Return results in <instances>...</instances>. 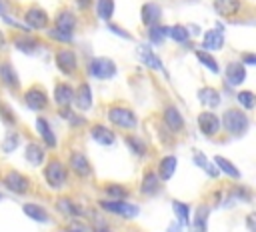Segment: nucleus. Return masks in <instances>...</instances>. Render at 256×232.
I'll return each instance as SVG.
<instances>
[{
	"label": "nucleus",
	"mask_w": 256,
	"mask_h": 232,
	"mask_svg": "<svg viewBox=\"0 0 256 232\" xmlns=\"http://www.w3.org/2000/svg\"><path fill=\"white\" fill-rule=\"evenodd\" d=\"M4 46H6V36H4V32L0 30V50H2Z\"/></svg>",
	"instance_id": "obj_51"
},
{
	"label": "nucleus",
	"mask_w": 256,
	"mask_h": 232,
	"mask_svg": "<svg viewBox=\"0 0 256 232\" xmlns=\"http://www.w3.org/2000/svg\"><path fill=\"white\" fill-rule=\"evenodd\" d=\"M96 14L102 20H110L114 14V0H96Z\"/></svg>",
	"instance_id": "obj_38"
},
{
	"label": "nucleus",
	"mask_w": 256,
	"mask_h": 232,
	"mask_svg": "<svg viewBox=\"0 0 256 232\" xmlns=\"http://www.w3.org/2000/svg\"><path fill=\"white\" fill-rule=\"evenodd\" d=\"M220 126H224V130H226L230 136H242V134H246L248 128H250V118H248V114L242 112L240 108H228V110H224V114H222Z\"/></svg>",
	"instance_id": "obj_1"
},
{
	"label": "nucleus",
	"mask_w": 256,
	"mask_h": 232,
	"mask_svg": "<svg viewBox=\"0 0 256 232\" xmlns=\"http://www.w3.org/2000/svg\"><path fill=\"white\" fill-rule=\"evenodd\" d=\"M2 184L12 192V194H28L30 192V180L18 170H10L4 174Z\"/></svg>",
	"instance_id": "obj_8"
},
{
	"label": "nucleus",
	"mask_w": 256,
	"mask_h": 232,
	"mask_svg": "<svg viewBox=\"0 0 256 232\" xmlns=\"http://www.w3.org/2000/svg\"><path fill=\"white\" fill-rule=\"evenodd\" d=\"M222 46H224V34L220 30H208V32H204V36H202V50L214 52V50H220Z\"/></svg>",
	"instance_id": "obj_25"
},
{
	"label": "nucleus",
	"mask_w": 256,
	"mask_h": 232,
	"mask_svg": "<svg viewBox=\"0 0 256 232\" xmlns=\"http://www.w3.org/2000/svg\"><path fill=\"white\" fill-rule=\"evenodd\" d=\"M68 232H84V230H82V228H80V226H72V228H70V230H68Z\"/></svg>",
	"instance_id": "obj_53"
},
{
	"label": "nucleus",
	"mask_w": 256,
	"mask_h": 232,
	"mask_svg": "<svg viewBox=\"0 0 256 232\" xmlns=\"http://www.w3.org/2000/svg\"><path fill=\"white\" fill-rule=\"evenodd\" d=\"M198 100H200V104L202 106H206V108H216V106H220V92L216 90V88H212V86H204V88H200L198 90Z\"/></svg>",
	"instance_id": "obj_28"
},
{
	"label": "nucleus",
	"mask_w": 256,
	"mask_h": 232,
	"mask_svg": "<svg viewBox=\"0 0 256 232\" xmlns=\"http://www.w3.org/2000/svg\"><path fill=\"white\" fill-rule=\"evenodd\" d=\"M104 194L108 196V200H124L130 194V190L126 186H122V184H106L104 186Z\"/></svg>",
	"instance_id": "obj_35"
},
{
	"label": "nucleus",
	"mask_w": 256,
	"mask_h": 232,
	"mask_svg": "<svg viewBox=\"0 0 256 232\" xmlns=\"http://www.w3.org/2000/svg\"><path fill=\"white\" fill-rule=\"evenodd\" d=\"M88 74L96 80H108L116 76V62L106 56H96L88 62Z\"/></svg>",
	"instance_id": "obj_4"
},
{
	"label": "nucleus",
	"mask_w": 256,
	"mask_h": 232,
	"mask_svg": "<svg viewBox=\"0 0 256 232\" xmlns=\"http://www.w3.org/2000/svg\"><path fill=\"white\" fill-rule=\"evenodd\" d=\"M0 80H2V84H6V86L12 88V90L20 88V80H18L16 70L12 68L10 62H2V64H0Z\"/></svg>",
	"instance_id": "obj_29"
},
{
	"label": "nucleus",
	"mask_w": 256,
	"mask_h": 232,
	"mask_svg": "<svg viewBox=\"0 0 256 232\" xmlns=\"http://www.w3.org/2000/svg\"><path fill=\"white\" fill-rule=\"evenodd\" d=\"M160 188V178L154 170H146L144 176H142V182H140V192L144 196H154Z\"/></svg>",
	"instance_id": "obj_24"
},
{
	"label": "nucleus",
	"mask_w": 256,
	"mask_h": 232,
	"mask_svg": "<svg viewBox=\"0 0 256 232\" xmlns=\"http://www.w3.org/2000/svg\"><path fill=\"white\" fill-rule=\"evenodd\" d=\"M198 128L204 136L212 138L220 132V118L212 110H204V112L198 114Z\"/></svg>",
	"instance_id": "obj_10"
},
{
	"label": "nucleus",
	"mask_w": 256,
	"mask_h": 232,
	"mask_svg": "<svg viewBox=\"0 0 256 232\" xmlns=\"http://www.w3.org/2000/svg\"><path fill=\"white\" fill-rule=\"evenodd\" d=\"M76 2H78V8L82 6V10H84V8H88V4H90V0H76Z\"/></svg>",
	"instance_id": "obj_50"
},
{
	"label": "nucleus",
	"mask_w": 256,
	"mask_h": 232,
	"mask_svg": "<svg viewBox=\"0 0 256 232\" xmlns=\"http://www.w3.org/2000/svg\"><path fill=\"white\" fill-rule=\"evenodd\" d=\"M8 8H10L8 0H0V16H4V14L8 12Z\"/></svg>",
	"instance_id": "obj_48"
},
{
	"label": "nucleus",
	"mask_w": 256,
	"mask_h": 232,
	"mask_svg": "<svg viewBox=\"0 0 256 232\" xmlns=\"http://www.w3.org/2000/svg\"><path fill=\"white\" fill-rule=\"evenodd\" d=\"M54 100H56V104L60 108L70 106L74 102V88L70 84H66V82H58L54 86Z\"/></svg>",
	"instance_id": "obj_23"
},
{
	"label": "nucleus",
	"mask_w": 256,
	"mask_h": 232,
	"mask_svg": "<svg viewBox=\"0 0 256 232\" xmlns=\"http://www.w3.org/2000/svg\"><path fill=\"white\" fill-rule=\"evenodd\" d=\"M194 162H196V164H198L206 174H210V178H218V174H220V172H218L216 164H212V162H210L202 152H196V154H194Z\"/></svg>",
	"instance_id": "obj_36"
},
{
	"label": "nucleus",
	"mask_w": 256,
	"mask_h": 232,
	"mask_svg": "<svg viewBox=\"0 0 256 232\" xmlns=\"http://www.w3.org/2000/svg\"><path fill=\"white\" fill-rule=\"evenodd\" d=\"M162 120L168 126V130L174 132V134L184 130V116L176 106H166L164 112H162Z\"/></svg>",
	"instance_id": "obj_11"
},
{
	"label": "nucleus",
	"mask_w": 256,
	"mask_h": 232,
	"mask_svg": "<svg viewBox=\"0 0 256 232\" xmlns=\"http://www.w3.org/2000/svg\"><path fill=\"white\" fill-rule=\"evenodd\" d=\"M36 132H38V136H40V140H42V144L48 148V150H52V148H56V136H54V132H52V126L48 124V120L46 118H36Z\"/></svg>",
	"instance_id": "obj_19"
},
{
	"label": "nucleus",
	"mask_w": 256,
	"mask_h": 232,
	"mask_svg": "<svg viewBox=\"0 0 256 232\" xmlns=\"http://www.w3.org/2000/svg\"><path fill=\"white\" fill-rule=\"evenodd\" d=\"M214 10L222 18H234L242 10V0H214Z\"/></svg>",
	"instance_id": "obj_21"
},
{
	"label": "nucleus",
	"mask_w": 256,
	"mask_h": 232,
	"mask_svg": "<svg viewBox=\"0 0 256 232\" xmlns=\"http://www.w3.org/2000/svg\"><path fill=\"white\" fill-rule=\"evenodd\" d=\"M124 142H126V146H128L136 156H144V154H146V142H144L140 136L128 134V136L124 138Z\"/></svg>",
	"instance_id": "obj_37"
},
{
	"label": "nucleus",
	"mask_w": 256,
	"mask_h": 232,
	"mask_svg": "<svg viewBox=\"0 0 256 232\" xmlns=\"http://www.w3.org/2000/svg\"><path fill=\"white\" fill-rule=\"evenodd\" d=\"M78 26V18L72 10H60L54 18V28L60 30V32H66V34H72Z\"/></svg>",
	"instance_id": "obj_13"
},
{
	"label": "nucleus",
	"mask_w": 256,
	"mask_h": 232,
	"mask_svg": "<svg viewBox=\"0 0 256 232\" xmlns=\"http://www.w3.org/2000/svg\"><path fill=\"white\" fill-rule=\"evenodd\" d=\"M176 168H178V158H176V156H172V154L162 156V158L158 160V170H156L160 182H168V180L174 176Z\"/></svg>",
	"instance_id": "obj_17"
},
{
	"label": "nucleus",
	"mask_w": 256,
	"mask_h": 232,
	"mask_svg": "<svg viewBox=\"0 0 256 232\" xmlns=\"http://www.w3.org/2000/svg\"><path fill=\"white\" fill-rule=\"evenodd\" d=\"M232 194H234V198H242V200H250V192H248V188H244V186H234L232 188Z\"/></svg>",
	"instance_id": "obj_45"
},
{
	"label": "nucleus",
	"mask_w": 256,
	"mask_h": 232,
	"mask_svg": "<svg viewBox=\"0 0 256 232\" xmlns=\"http://www.w3.org/2000/svg\"><path fill=\"white\" fill-rule=\"evenodd\" d=\"M74 104L80 112H86L92 108V88L88 82H80V86L74 90Z\"/></svg>",
	"instance_id": "obj_16"
},
{
	"label": "nucleus",
	"mask_w": 256,
	"mask_h": 232,
	"mask_svg": "<svg viewBox=\"0 0 256 232\" xmlns=\"http://www.w3.org/2000/svg\"><path fill=\"white\" fill-rule=\"evenodd\" d=\"M94 232H110V230H108V226H104V224H102V226H96V228H94Z\"/></svg>",
	"instance_id": "obj_52"
},
{
	"label": "nucleus",
	"mask_w": 256,
	"mask_h": 232,
	"mask_svg": "<svg viewBox=\"0 0 256 232\" xmlns=\"http://www.w3.org/2000/svg\"><path fill=\"white\" fill-rule=\"evenodd\" d=\"M194 54H196V60H198V62H200L204 68H208L212 74H218V72H220L218 62L214 60V56H212L210 52H206V50H196Z\"/></svg>",
	"instance_id": "obj_34"
},
{
	"label": "nucleus",
	"mask_w": 256,
	"mask_h": 232,
	"mask_svg": "<svg viewBox=\"0 0 256 232\" xmlns=\"http://www.w3.org/2000/svg\"><path fill=\"white\" fill-rule=\"evenodd\" d=\"M208 228V206L200 204L192 218V232H206Z\"/></svg>",
	"instance_id": "obj_30"
},
{
	"label": "nucleus",
	"mask_w": 256,
	"mask_h": 232,
	"mask_svg": "<svg viewBox=\"0 0 256 232\" xmlns=\"http://www.w3.org/2000/svg\"><path fill=\"white\" fill-rule=\"evenodd\" d=\"M24 26L30 30H48L50 26V16L44 8L40 6H30L24 12Z\"/></svg>",
	"instance_id": "obj_6"
},
{
	"label": "nucleus",
	"mask_w": 256,
	"mask_h": 232,
	"mask_svg": "<svg viewBox=\"0 0 256 232\" xmlns=\"http://www.w3.org/2000/svg\"><path fill=\"white\" fill-rule=\"evenodd\" d=\"M138 58H140V62L146 66V68H150V70H154V72H164V62L160 60V56L156 54V52H152V48L150 46H140L138 48Z\"/></svg>",
	"instance_id": "obj_14"
},
{
	"label": "nucleus",
	"mask_w": 256,
	"mask_h": 232,
	"mask_svg": "<svg viewBox=\"0 0 256 232\" xmlns=\"http://www.w3.org/2000/svg\"><path fill=\"white\" fill-rule=\"evenodd\" d=\"M214 162H216L218 172H224L228 178H234V180L240 178V170H238L228 158H224V156H214Z\"/></svg>",
	"instance_id": "obj_32"
},
{
	"label": "nucleus",
	"mask_w": 256,
	"mask_h": 232,
	"mask_svg": "<svg viewBox=\"0 0 256 232\" xmlns=\"http://www.w3.org/2000/svg\"><path fill=\"white\" fill-rule=\"evenodd\" d=\"M18 144H20V134L18 132H8L6 138H4V142H2V150L6 154H10V152H14L18 148Z\"/></svg>",
	"instance_id": "obj_42"
},
{
	"label": "nucleus",
	"mask_w": 256,
	"mask_h": 232,
	"mask_svg": "<svg viewBox=\"0 0 256 232\" xmlns=\"http://www.w3.org/2000/svg\"><path fill=\"white\" fill-rule=\"evenodd\" d=\"M68 168L78 176V178H86L92 174V166L88 162V158L82 152H72L68 158Z\"/></svg>",
	"instance_id": "obj_12"
},
{
	"label": "nucleus",
	"mask_w": 256,
	"mask_h": 232,
	"mask_svg": "<svg viewBox=\"0 0 256 232\" xmlns=\"http://www.w3.org/2000/svg\"><path fill=\"white\" fill-rule=\"evenodd\" d=\"M48 38L54 40V42H60V44H72V40H74L72 34L60 32V30H56V28H50V30H48Z\"/></svg>",
	"instance_id": "obj_43"
},
{
	"label": "nucleus",
	"mask_w": 256,
	"mask_h": 232,
	"mask_svg": "<svg viewBox=\"0 0 256 232\" xmlns=\"http://www.w3.org/2000/svg\"><path fill=\"white\" fill-rule=\"evenodd\" d=\"M24 214L28 216V218H32V220H36V222H48L50 220V216H48V212H46V208L44 206H40V204H34V202H28V204H24Z\"/></svg>",
	"instance_id": "obj_31"
},
{
	"label": "nucleus",
	"mask_w": 256,
	"mask_h": 232,
	"mask_svg": "<svg viewBox=\"0 0 256 232\" xmlns=\"http://www.w3.org/2000/svg\"><path fill=\"white\" fill-rule=\"evenodd\" d=\"M166 30L168 28H164V26H160V24H156V26H150L148 28V38H150V42L152 44H162L164 40H166Z\"/></svg>",
	"instance_id": "obj_41"
},
{
	"label": "nucleus",
	"mask_w": 256,
	"mask_h": 232,
	"mask_svg": "<svg viewBox=\"0 0 256 232\" xmlns=\"http://www.w3.org/2000/svg\"><path fill=\"white\" fill-rule=\"evenodd\" d=\"M108 30H110V32H114L116 36L124 38V40H130V38H132V36H130V32L122 30V28H120V26H116V24H108Z\"/></svg>",
	"instance_id": "obj_46"
},
{
	"label": "nucleus",
	"mask_w": 256,
	"mask_h": 232,
	"mask_svg": "<svg viewBox=\"0 0 256 232\" xmlns=\"http://www.w3.org/2000/svg\"><path fill=\"white\" fill-rule=\"evenodd\" d=\"M166 36H168L170 40H174L176 44H186V42L190 40V32H188V28L182 26V24L170 26V28L166 30Z\"/></svg>",
	"instance_id": "obj_33"
},
{
	"label": "nucleus",
	"mask_w": 256,
	"mask_h": 232,
	"mask_svg": "<svg viewBox=\"0 0 256 232\" xmlns=\"http://www.w3.org/2000/svg\"><path fill=\"white\" fill-rule=\"evenodd\" d=\"M236 102H238L244 110H252V108L256 106V96H254L252 90H240V92L236 94Z\"/></svg>",
	"instance_id": "obj_39"
},
{
	"label": "nucleus",
	"mask_w": 256,
	"mask_h": 232,
	"mask_svg": "<svg viewBox=\"0 0 256 232\" xmlns=\"http://www.w3.org/2000/svg\"><path fill=\"white\" fill-rule=\"evenodd\" d=\"M24 158L32 164V166H42L46 160V148L38 142H28L24 148Z\"/></svg>",
	"instance_id": "obj_20"
},
{
	"label": "nucleus",
	"mask_w": 256,
	"mask_h": 232,
	"mask_svg": "<svg viewBox=\"0 0 256 232\" xmlns=\"http://www.w3.org/2000/svg\"><path fill=\"white\" fill-rule=\"evenodd\" d=\"M242 64H244V66H254V64H256V56H254V54H246V56L242 58Z\"/></svg>",
	"instance_id": "obj_47"
},
{
	"label": "nucleus",
	"mask_w": 256,
	"mask_h": 232,
	"mask_svg": "<svg viewBox=\"0 0 256 232\" xmlns=\"http://www.w3.org/2000/svg\"><path fill=\"white\" fill-rule=\"evenodd\" d=\"M44 180L50 188L54 190H60L66 182H68V168L62 160L58 158H52L48 160V164L44 166Z\"/></svg>",
	"instance_id": "obj_2"
},
{
	"label": "nucleus",
	"mask_w": 256,
	"mask_h": 232,
	"mask_svg": "<svg viewBox=\"0 0 256 232\" xmlns=\"http://www.w3.org/2000/svg\"><path fill=\"white\" fill-rule=\"evenodd\" d=\"M140 20H142V24L148 26V28L160 24V20H162V8H160L158 4H154V2L142 4V8H140Z\"/></svg>",
	"instance_id": "obj_15"
},
{
	"label": "nucleus",
	"mask_w": 256,
	"mask_h": 232,
	"mask_svg": "<svg viewBox=\"0 0 256 232\" xmlns=\"http://www.w3.org/2000/svg\"><path fill=\"white\" fill-rule=\"evenodd\" d=\"M40 46V40L34 38V36H28V34H20L14 38V48L20 50L22 54H34Z\"/></svg>",
	"instance_id": "obj_27"
},
{
	"label": "nucleus",
	"mask_w": 256,
	"mask_h": 232,
	"mask_svg": "<svg viewBox=\"0 0 256 232\" xmlns=\"http://www.w3.org/2000/svg\"><path fill=\"white\" fill-rule=\"evenodd\" d=\"M172 210H174V214L178 216V220L182 224H188V220H190V206L188 204H184L180 200H174L172 202Z\"/></svg>",
	"instance_id": "obj_40"
},
{
	"label": "nucleus",
	"mask_w": 256,
	"mask_h": 232,
	"mask_svg": "<svg viewBox=\"0 0 256 232\" xmlns=\"http://www.w3.org/2000/svg\"><path fill=\"white\" fill-rule=\"evenodd\" d=\"M102 210L110 212V214H116L120 218H136L140 208L136 204H130L126 200H100L98 202Z\"/></svg>",
	"instance_id": "obj_5"
},
{
	"label": "nucleus",
	"mask_w": 256,
	"mask_h": 232,
	"mask_svg": "<svg viewBox=\"0 0 256 232\" xmlns=\"http://www.w3.org/2000/svg\"><path fill=\"white\" fill-rule=\"evenodd\" d=\"M56 68L64 74V76H72L76 70H78V58H76V52L72 48H60L56 52Z\"/></svg>",
	"instance_id": "obj_7"
},
{
	"label": "nucleus",
	"mask_w": 256,
	"mask_h": 232,
	"mask_svg": "<svg viewBox=\"0 0 256 232\" xmlns=\"http://www.w3.org/2000/svg\"><path fill=\"white\" fill-rule=\"evenodd\" d=\"M0 118H2L8 126L16 124V116H14V112L10 110V106H6V104H0Z\"/></svg>",
	"instance_id": "obj_44"
},
{
	"label": "nucleus",
	"mask_w": 256,
	"mask_h": 232,
	"mask_svg": "<svg viewBox=\"0 0 256 232\" xmlns=\"http://www.w3.org/2000/svg\"><path fill=\"white\" fill-rule=\"evenodd\" d=\"M246 80V66L242 62H230L226 66V82L228 86H240Z\"/></svg>",
	"instance_id": "obj_22"
},
{
	"label": "nucleus",
	"mask_w": 256,
	"mask_h": 232,
	"mask_svg": "<svg viewBox=\"0 0 256 232\" xmlns=\"http://www.w3.org/2000/svg\"><path fill=\"white\" fill-rule=\"evenodd\" d=\"M90 136H92V140H94L96 144H100V146H112V144L116 142V134H114L108 126H104V124H94V126L90 128Z\"/></svg>",
	"instance_id": "obj_18"
},
{
	"label": "nucleus",
	"mask_w": 256,
	"mask_h": 232,
	"mask_svg": "<svg viewBox=\"0 0 256 232\" xmlns=\"http://www.w3.org/2000/svg\"><path fill=\"white\" fill-rule=\"evenodd\" d=\"M0 200H2V194H0Z\"/></svg>",
	"instance_id": "obj_54"
},
{
	"label": "nucleus",
	"mask_w": 256,
	"mask_h": 232,
	"mask_svg": "<svg viewBox=\"0 0 256 232\" xmlns=\"http://www.w3.org/2000/svg\"><path fill=\"white\" fill-rule=\"evenodd\" d=\"M106 118L122 130H134L138 126V118H136L134 110H130L126 106H110L106 110Z\"/></svg>",
	"instance_id": "obj_3"
},
{
	"label": "nucleus",
	"mask_w": 256,
	"mask_h": 232,
	"mask_svg": "<svg viewBox=\"0 0 256 232\" xmlns=\"http://www.w3.org/2000/svg\"><path fill=\"white\" fill-rule=\"evenodd\" d=\"M56 208H58V212H62V214H66V216H72V218H82V216H84L82 206H78V204H76L74 200H70L68 196L58 198V200H56Z\"/></svg>",
	"instance_id": "obj_26"
},
{
	"label": "nucleus",
	"mask_w": 256,
	"mask_h": 232,
	"mask_svg": "<svg viewBox=\"0 0 256 232\" xmlns=\"http://www.w3.org/2000/svg\"><path fill=\"white\" fill-rule=\"evenodd\" d=\"M24 102L32 112H42V110L48 108V94L42 88L32 86L24 92Z\"/></svg>",
	"instance_id": "obj_9"
},
{
	"label": "nucleus",
	"mask_w": 256,
	"mask_h": 232,
	"mask_svg": "<svg viewBox=\"0 0 256 232\" xmlns=\"http://www.w3.org/2000/svg\"><path fill=\"white\" fill-rule=\"evenodd\" d=\"M248 228H250V232H254V216L252 214L248 216Z\"/></svg>",
	"instance_id": "obj_49"
}]
</instances>
